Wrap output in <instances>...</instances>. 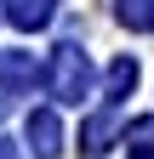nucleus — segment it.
Wrapping results in <instances>:
<instances>
[{
    "label": "nucleus",
    "instance_id": "f257e3e1",
    "mask_svg": "<svg viewBox=\"0 0 154 159\" xmlns=\"http://www.w3.org/2000/svg\"><path fill=\"white\" fill-rule=\"evenodd\" d=\"M91 91V63L80 46H63L51 57V97H63V102H80V97Z\"/></svg>",
    "mask_w": 154,
    "mask_h": 159
},
{
    "label": "nucleus",
    "instance_id": "39448f33",
    "mask_svg": "<svg viewBox=\"0 0 154 159\" xmlns=\"http://www.w3.org/2000/svg\"><path fill=\"white\" fill-rule=\"evenodd\" d=\"M126 142L137 153H154V119H137V125H126Z\"/></svg>",
    "mask_w": 154,
    "mask_h": 159
},
{
    "label": "nucleus",
    "instance_id": "f03ea898",
    "mask_svg": "<svg viewBox=\"0 0 154 159\" xmlns=\"http://www.w3.org/2000/svg\"><path fill=\"white\" fill-rule=\"evenodd\" d=\"M29 148H34V159H57L63 153V131H57V114L51 108H40L29 119Z\"/></svg>",
    "mask_w": 154,
    "mask_h": 159
},
{
    "label": "nucleus",
    "instance_id": "423d86ee",
    "mask_svg": "<svg viewBox=\"0 0 154 159\" xmlns=\"http://www.w3.org/2000/svg\"><path fill=\"white\" fill-rule=\"evenodd\" d=\"M0 159H17V148H12V142H0Z\"/></svg>",
    "mask_w": 154,
    "mask_h": 159
},
{
    "label": "nucleus",
    "instance_id": "7ed1b4c3",
    "mask_svg": "<svg viewBox=\"0 0 154 159\" xmlns=\"http://www.w3.org/2000/svg\"><path fill=\"white\" fill-rule=\"evenodd\" d=\"M120 23L126 29H154V0H120Z\"/></svg>",
    "mask_w": 154,
    "mask_h": 159
},
{
    "label": "nucleus",
    "instance_id": "20e7f679",
    "mask_svg": "<svg viewBox=\"0 0 154 159\" xmlns=\"http://www.w3.org/2000/svg\"><path fill=\"white\" fill-rule=\"evenodd\" d=\"M131 85H137V63H131V57H120V63L108 68V91L120 97V91H131Z\"/></svg>",
    "mask_w": 154,
    "mask_h": 159
}]
</instances>
